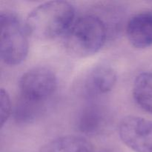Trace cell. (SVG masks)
Instances as JSON below:
<instances>
[{
    "label": "cell",
    "instance_id": "9c48e42d",
    "mask_svg": "<svg viewBox=\"0 0 152 152\" xmlns=\"http://www.w3.org/2000/svg\"><path fill=\"white\" fill-rule=\"evenodd\" d=\"M39 152H94L88 140L80 136L59 137L43 145Z\"/></svg>",
    "mask_w": 152,
    "mask_h": 152
},
{
    "label": "cell",
    "instance_id": "8992f818",
    "mask_svg": "<svg viewBox=\"0 0 152 152\" xmlns=\"http://www.w3.org/2000/svg\"><path fill=\"white\" fill-rule=\"evenodd\" d=\"M117 73L112 67L97 65L91 68L82 80L81 90L88 99H94L113 89L117 82Z\"/></svg>",
    "mask_w": 152,
    "mask_h": 152
},
{
    "label": "cell",
    "instance_id": "5b68a950",
    "mask_svg": "<svg viewBox=\"0 0 152 152\" xmlns=\"http://www.w3.org/2000/svg\"><path fill=\"white\" fill-rule=\"evenodd\" d=\"M121 140L135 152H152V121L138 116H127L120 121Z\"/></svg>",
    "mask_w": 152,
    "mask_h": 152
},
{
    "label": "cell",
    "instance_id": "30bf717a",
    "mask_svg": "<svg viewBox=\"0 0 152 152\" xmlns=\"http://www.w3.org/2000/svg\"><path fill=\"white\" fill-rule=\"evenodd\" d=\"M134 99L138 105L152 114V72H142L135 78L132 88Z\"/></svg>",
    "mask_w": 152,
    "mask_h": 152
},
{
    "label": "cell",
    "instance_id": "3957f363",
    "mask_svg": "<svg viewBox=\"0 0 152 152\" xmlns=\"http://www.w3.org/2000/svg\"><path fill=\"white\" fill-rule=\"evenodd\" d=\"M1 59L9 65L22 63L28 56V34L26 26L14 12L4 10L0 13Z\"/></svg>",
    "mask_w": 152,
    "mask_h": 152
},
{
    "label": "cell",
    "instance_id": "7a4b0ae2",
    "mask_svg": "<svg viewBox=\"0 0 152 152\" xmlns=\"http://www.w3.org/2000/svg\"><path fill=\"white\" fill-rule=\"evenodd\" d=\"M108 29L96 14L83 15L75 19L63 35L67 51L77 57H87L100 50L105 44Z\"/></svg>",
    "mask_w": 152,
    "mask_h": 152
},
{
    "label": "cell",
    "instance_id": "4fadbf2b",
    "mask_svg": "<svg viewBox=\"0 0 152 152\" xmlns=\"http://www.w3.org/2000/svg\"><path fill=\"white\" fill-rule=\"evenodd\" d=\"M97 152H118V151L115 149H112V148H106V149L101 150V151H97Z\"/></svg>",
    "mask_w": 152,
    "mask_h": 152
},
{
    "label": "cell",
    "instance_id": "ba28073f",
    "mask_svg": "<svg viewBox=\"0 0 152 152\" xmlns=\"http://www.w3.org/2000/svg\"><path fill=\"white\" fill-rule=\"evenodd\" d=\"M128 39L137 48H146L152 45V11L136 13L126 25Z\"/></svg>",
    "mask_w": 152,
    "mask_h": 152
},
{
    "label": "cell",
    "instance_id": "7c38bea8",
    "mask_svg": "<svg viewBox=\"0 0 152 152\" xmlns=\"http://www.w3.org/2000/svg\"><path fill=\"white\" fill-rule=\"evenodd\" d=\"M0 106H1V110H0L1 126L2 127L10 116L12 109L10 95L4 88H1V92H0Z\"/></svg>",
    "mask_w": 152,
    "mask_h": 152
},
{
    "label": "cell",
    "instance_id": "52a82bcc",
    "mask_svg": "<svg viewBox=\"0 0 152 152\" xmlns=\"http://www.w3.org/2000/svg\"><path fill=\"white\" fill-rule=\"evenodd\" d=\"M108 114L102 105L90 103L82 108L77 117L79 132L87 136H96L105 130L108 123Z\"/></svg>",
    "mask_w": 152,
    "mask_h": 152
},
{
    "label": "cell",
    "instance_id": "8fae6325",
    "mask_svg": "<svg viewBox=\"0 0 152 152\" xmlns=\"http://www.w3.org/2000/svg\"><path fill=\"white\" fill-rule=\"evenodd\" d=\"M45 102H39L19 96L13 111V117L17 123H31L42 114Z\"/></svg>",
    "mask_w": 152,
    "mask_h": 152
},
{
    "label": "cell",
    "instance_id": "6da1fadb",
    "mask_svg": "<svg viewBox=\"0 0 152 152\" xmlns=\"http://www.w3.org/2000/svg\"><path fill=\"white\" fill-rule=\"evenodd\" d=\"M74 20V6L68 1L55 0L42 3L31 10L25 26L32 37L48 40L63 37Z\"/></svg>",
    "mask_w": 152,
    "mask_h": 152
},
{
    "label": "cell",
    "instance_id": "277c9868",
    "mask_svg": "<svg viewBox=\"0 0 152 152\" xmlns=\"http://www.w3.org/2000/svg\"><path fill=\"white\" fill-rule=\"evenodd\" d=\"M57 78L46 67H35L25 72L19 80L20 96L39 102H45L54 93Z\"/></svg>",
    "mask_w": 152,
    "mask_h": 152
}]
</instances>
